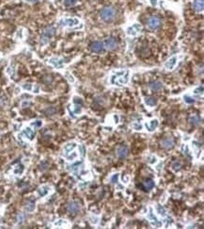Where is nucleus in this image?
I'll use <instances>...</instances> for the list:
<instances>
[{
	"label": "nucleus",
	"mask_w": 204,
	"mask_h": 229,
	"mask_svg": "<svg viewBox=\"0 0 204 229\" xmlns=\"http://www.w3.org/2000/svg\"><path fill=\"white\" fill-rule=\"evenodd\" d=\"M65 77H66V78L68 79V81H69L70 83H74V81H75V79H74V77H73V75H71L70 73H65Z\"/></svg>",
	"instance_id": "c9c22d12"
},
{
	"label": "nucleus",
	"mask_w": 204,
	"mask_h": 229,
	"mask_svg": "<svg viewBox=\"0 0 204 229\" xmlns=\"http://www.w3.org/2000/svg\"><path fill=\"white\" fill-rule=\"evenodd\" d=\"M69 110H70L71 115H72V114H74V115H80V114L82 113V105L74 104V106L72 108V109L69 108Z\"/></svg>",
	"instance_id": "4be33fe9"
},
{
	"label": "nucleus",
	"mask_w": 204,
	"mask_h": 229,
	"mask_svg": "<svg viewBox=\"0 0 204 229\" xmlns=\"http://www.w3.org/2000/svg\"><path fill=\"white\" fill-rule=\"evenodd\" d=\"M147 219L150 221V222L151 223V225L154 226V227H156V228H159V227H161L163 225V222L161 221L158 220V218L153 213V210H152L151 208H150V211H149V213L147 215Z\"/></svg>",
	"instance_id": "6e6552de"
},
{
	"label": "nucleus",
	"mask_w": 204,
	"mask_h": 229,
	"mask_svg": "<svg viewBox=\"0 0 204 229\" xmlns=\"http://www.w3.org/2000/svg\"><path fill=\"white\" fill-rule=\"evenodd\" d=\"M144 103L147 107L149 108H154L157 106V99L155 97H151V96H148V97H145L144 98Z\"/></svg>",
	"instance_id": "a211bd4d"
},
{
	"label": "nucleus",
	"mask_w": 204,
	"mask_h": 229,
	"mask_svg": "<svg viewBox=\"0 0 204 229\" xmlns=\"http://www.w3.org/2000/svg\"><path fill=\"white\" fill-rule=\"evenodd\" d=\"M141 31H142V26L139 24V23H134L133 25L129 26L126 29V34L128 36H131V37L138 35Z\"/></svg>",
	"instance_id": "423d86ee"
},
{
	"label": "nucleus",
	"mask_w": 204,
	"mask_h": 229,
	"mask_svg": "<svg viewBox=\"0 0 204 229\" xmlns=\"http://www.w3.org/2000/svg\"><path fill=\"white\" fill-rule=\"evenodd\" d=\"M76 146H77V144L74 142H71V143H66L64 145V147H63V152H64L63 156H67L69 154H71L73 151H74V149H75Z\"/></svg>",
	"instance_id": "2eb2a0df"
},
{
	"label": "nucleus",
	"mask_w": 204,
	"mask_h": 229,
	"mask_svg": "<svg viewBox=\"0 0 204 229\" xmlns=\"http://www.w3.org/2000/svg\"><path fill=\"white\" fill-rule=\"evenodd\" d=\"M182 151H183V153H184V155L185 156H187L189 159H192V153L190 152L189 147L187 145H183L182 146Z\"/></svg>",
	"instance_id": "c85d7f7f"
},
{
	"label": "nucleus",
	"mask_w": 204,
	"mask_h": 229,
	"mask_svg": "<svg viewBox=\"0 0 204 229\" xmlns=\"http://www.w3.org/2000/svg\"><path fill=\"white\" fill-rule=\"evenodd\" d=\"M24 172H25V166L23 165L22 163H18L13 168V173L16 175H19L20 176V175H22L23 174H24Z\"/></svg>",
	"instance_id": "5701e85b"
},
{
	"label": "nucleus",
	"mask_w": 204,
	"mask_h": 229,
	"mask_svg": "<svg viewBox=\"0 0 204 229\" xmlns=\"http://www.w3.org/2000/svg\"><path fill=\"white\" fill-rule=\"evenodd\" d=\"M156 209H157V211H158V213H159L160 215H166V209L163 208V207H161V205H157V208H156Z\"/></svg>",
	"instance_id": "58836bf2"
},
{
	"label": "nucleus",
	"mask_w": 204,
	"mask_h": 229,
	"mask_svg": "<svg viewBox=\"0 0 204 229\" xmlns=\"http://www.w3.org/2000/svg\"><path fill=\"white\" fill-rule=\"evenodd\" d=\"M74 104H79V105H82L83 104V101H82V99L80 98V97H74Z\"/></svg>",
	"instance_id": "37998d69"
},
{
	"label": "nucleus",
	"mask_w": 204,
	"mask_h": 229,
	"mask_svg": "<svg viewBox=\"0 0 204 229\" xmlns=\"http://www.w3.org/2000/svg\"><path fill=\"white\" fill-rule=\"evenodd\" d=\"M116 15V11L114 8L112 7H105L102 10L100 13V17L103 21L104 22H110L115 18Z\"/></svg>",
	"instance_id": "20e7f679"
},
{
	"label": "nucleus",
	"mask_w": 204,
	"mask_h": 229,
	"mask_svg": "<svg viewBox=\"0 0 204 229\" xmlns=\"http://www.w3.org/2000/svg\"><path fill=\"white\" fill-rule=\"evenodd\" d=\"M31 104H32V103H31V101H28V100H27V101H24V102H22L21 106H22V108H28V107H29V106H30Z\"/></svg>",
	"instance_id": "a19ab883"
},
{
	"label": "nucleus",
	"mask_w": 204,
	"mask_h": 229,
	"mask_svg": "<svg viewBox=\"0 0 204 229\" xmlns=\"http://www.w3.org/2000/svg\"><path fill=\"white\" fill-rule=\"evenodd\" d=\"M161 145L166 149H170L174 146V141L171 137H167L161 142Z\"/></svg>",
	"instance_id": "dca6fc26"
},
{
	"label": "nucleus",
	"mask_w": 204,
	"mask_h": 229,
	"mask_svg": "<svg viewBox=\"0 0 204 229\" xmlns=\"http://www.w3.org/2000/svg\"><path fill=\"white\" fill-rule=\"evenodd\" d=\"M24 32H25V29H20L18 31H17V33H16V37L17 38H19L20 40H23L24 39Z\"/></svg>",
	"instance_id": "e433bc0d"
},
{
	"label": "nucleus",
	"mask_w": 204,
	"mask_h": 229,
	"mask_svg": "<svg viewBox=\"0 0 204 229\" xmlns=\"http://www.w3.org/2000/svg\"><path fill=\"white\" fill-rule=\"evenodd\" d=\"M59 24L63 28L74 29L80 24V20L76 17H66L59 21Z\"/></svg>",
	"instance_id": "39448f33"
},
{
	"label": "nucleus",
	"mask_w": 204,
	"mask_h": 229,
	"mask_svg": "<svg viewBox=\"0 0 204 229\" xmlns=\"http://www.w3.org/2000/svg\"><path fill=\"white\" fill-rule=\"evenodd\" d=\"M21 88L24 90H27V91H30L32 93L33 91V89H34V85L31 84V83H23L21 85Z\"/></svg>",
	"instance_id": "a878e982"
},
{
	"label": "nucleus",
	"mask_w": 204,
	"mask_h": 229,
	"mask_svg": "<svg viewBox=\"0 0 204 229\" xmlns=\"http://www.w3.org/2000/svg\"><path fill=\"white\" fill-rule=\"evenodd\" d=\"M36 136V131L35 129L29 126H26L22 129V131L18 134V140H22V139H25V140H28L29 142H32L35 138Z\"/></svg>",
	"instance_id": "f03ea898"
},
{
	"label": "nucleus",
	"mask_w": 204,
	"mask_h": 229,
	"mask_svg": "<svg viewBox=\"0 0 204 229\" xmlns=\"http://www.w3.org/2000/svg\"><path fill=\"white\" fill-rule=\"evenodd\" d=\"M158 126H159V121H158V119H156V118H153L151 121L145 123V127L148 130V132H150V133L154 132L158 128Z\"/></svg>",
	"instance_id": "9b49d317"
},
{
	"label": "nucleus",
	"mask_w": 204,
	"mask_h": 229,
	"mask_svg": "<svg viewBox=\"0 0 204 229\" xmlns=\"http://www.w3.org/2000/svg\"><path fill=\"white\" fill-rule=\"evenodd\" d=\"M25 209H26V211H28V212H33V211H35V209H36L35 201H30V202H28V203L26 205Z\"/></svg>",
	"instance_id": "393cba45"
},
{
	"label": "nucleus",
	"mask_w": 204,
	"mask_h": 229,
	"mask_svg": "<svg viewBox=\"0 0 204 229\" xmlns=\"http://www.w3.org/2000/svg\"><path fill=\"white\" fill-rule=\"evenodd\" d=\"M51 192H52V188H51L50 186H48V185H42V186H40V187L37 190V194H38L40 198H42V197L47 196Z\"/></svg>",
	"instance_id": "ddd939ff"
},
{
	"label": "nucleus",
	"mask_w": 204,
	"mask_h": 229,
	"mask_svg": "<svg viewBox=\"0 0 204 229\" xmlns=\"http://www.w3.org/2000/svg\"><path fill=\"white\" fill-rule=\"evenodd\" d=\"M42 125H43V122L41 120H34L30 123V126L33 128H40L42 126Z\"/></svg>",
	"instance_id": "7c9ffc66"
},
{
	"label": "nucleus",
	"mask_w": 204,
	"mask_h": 229,
	"mask_svg": "<svg viewBox=\"0 0 204 229\" xmlns=\"http://www.w3.org/2000/svg\"><path fill=\"white\" fill-rule=\"evenodd\" d=\"M194 94H196V95H202L203 94V85H200V86L197 87L194 90Z\"/></svg>",
	"instance_id": "4c0bfd02"
},
{
	"label": "nucleus",
	"mask_w": 204,
	"mask_h": 229,
	"mask_svg": "<svg viewBox=\"0 0 204 229\" xmlns=\"http://www.w3.org/2000/svg\"><path fill=\"white\" fill-rule=\"evenodd\" d=\"M184 101H185L186 104H188V105H191V104H194V103H195V99H194L193 97L187 95H184Z\"/></svg>",
	"instance_id": "72a5a7b5"
},
{
	"label": "nucleus",
	"mask_w": 204,
	"mask_h": 229,
	"mask_svg": "<svg viewBox=\"0 0 204 229\" xmlns=\"http://www.w3.org/2000/svg\"><path fill=\"white\" fill-rule=\"evenodd\" d=\"M0 58H1V54H0Z\"/></svg>",
	"instance_id": "49530a36"
},
{
	"label": "nucleus",
	"mask_w": 204,
	"mask_h": 229,
	"mask_svg": "<svg viewBox=\"0 0 204 229\" xmlns=\"http://www.w3.org/2000/svg\"><path fill=\"white\" fill-rule=\"evenodd\" d=\"M146 161H147V163H148V164L153 165V164H156V163H157L158 159H157V157H156L155 156L151 155V156H147V158H146Z\"/></svg>",
	"instance_id": "cd10ccee"
},
{
	"label": "nucleus",
	"mask_w": 204,
	"mask_h": 229,
	"mask_svg": "<svg viewBox=\"0 0 204 229\" xmlns=\"http://www.w3.org/2000/svg\"><path fill=\"white\" fill-rule=\"evenodd\" d=\"M91 50L95 53H101L104 50V43L102 42H94L91 44Z\"/></svg>",
	"instance_id": "f3484780"
},
{
	"label": "nucleus",
	"mask_w": 204,
	"mask_h": 229,
	"mask_svg": "<svg viewBox=\"0 0 204 229\" xmlns=\"http://www.w3.org/2000/svg\"><path fill=\"white\" fill-rule=\"evenodd\" d=\"M89 221L92 224H97L99 222V217H96V216H91L89 218Z\"/></svg>",
	"instance_id": "ea45409f"
},
{
	"label": "nucleus",
	"mask_w": 204,
	"mask_h": 229,
	"mask_svg": "<svg viewBox=\"0 0 204 229\" xmlns=\"http://www.w3.org/2000/svg\"><path fill=\"white\" fill-rule=\"evenodd\" d=\"M24 221H25V216L23 215V214H20L19 216H18V223H23L24 222Z\"/></svg>",
	"instance_id": "c03bdc74"
},
{
	"label": "nucleus",
	"mask_w": 204,
	"mask_h": 229,
	"mask_svg": "<svg viewBox=\"0 0 204 229\" xmlns=\"http://www.w3.org/2000/svg\"><path fill=\"white\" fill-rule=\"evenodd\" d=\"M193 8L197 12H202L204 8L203 0H194L193 1Z\"/></svg>",
	"instance_id": "6ab92c4d"
},
{
	"label": "nucleus",
	"mask_w": 204,
	"mask_h": 229,
	"mask_svg": "<svg viewBox=\"0 0 204 229\" xmlns=\"http://www.w3.org/2000/svg\"><path fill=\"white\" fill-rule=\"evenodd\" d=\"M133 127H134L135 130H141V129H142V126H141L140 124H138V123H134V124L133 125Z\"/></svg>",
	"instance_id": "79ce46f5"
},
{
	"label": "nucleus",
	"mask_w": 204,
	"mask_h": 229,
	"mask_svg": "<svg viewBox=\"0 0 204 229\" xmlns=\"http://www.w3.org/2000/svg\"><path fill=\"white\" fill-rule=\"evenodd\" d=\"M79 0H64V4L66 7H73L78 3Z\"/></svg>",
	"instance_id": "2f4dec72"
},
{
	"label": "nucleus",
	"mask_w": 204,
	"mask_h": 229,
	"mask_svg": "<svg viewBox=\"0 0 204 229\" xmlns=\"http://www.w3.org/2000/svg\"><path fill=\"white\" fill-rule=\"evenodd\" d=\"M67 209H68V212H69L70 214H76L80 210V205L75 201H72V202H70L69 204H68Z\"/></svg>",
	"instance_id": "4468645a"
},
{
	"label": "nucleus",
	"mask_w": 204,
	"mask_h": 229,
	"mask_svg": "<svg viewBox=\"0 0 204 229\" xmlns=\"http://www.w3.org/2000/svg\"><path fill=\"white\" fill-rule=\"evenodd\" d=\"M70 223L68 222L67 221H65V220H63V219H59V220H57V222H54V225L55 226H57V227H63V226H68Z\"/></svg>",
	"instance_id": "bb28decb"
},
{
	"label": "nucleus",
	"mask_w": 204,
	"mask_h": 229,
	"mask_svg": "<svg viewBox=\"0 0 204 229\" xmlns=\"http://www.w3.org/2000/svg\"><path fill=\"white\" fill-rule=\"evenodd\" d=\"M143 185H144V187H145V189L147 190V191H150V190H151L153 187H154V185H155V183H154V181L152 180V179H146L144 182H143Z\"/></svg>",
	"instance_id": "b1692460"
},
{
	"label": "nucleus",
	"mask_w": 204,
	"mask_h": 229,
	"mask_svg": "<svg viewBox=\"0 0 204 229\" xmlns=\"http://www.w3.org/2000/svg\"><path fill=\"white\" fill-rule=\"evenodd\" d=\"M55 34H56V28L55 27L50 26V27L46 28L42 31V34L40 37V43L42 45L47 44L49 42V41L55 36Z\"/></svg>",
	"instance_id": "7ed1b4c3"
},
{
	"label": "nucleus",
	"mask_w": 204,
	"mask_h": 229,
	"mask_svg": "<svg viewBox=\"0 0 204 229\" xmlns=\"http://www.w3.org/2000/svg\"><path fill=\"white\" fill-rule=\"evenodd\" d=\"M150 3H151V6L156 7L158 5V0H150Z\"/></svg>",
	"instance_id": "a18cd8bd"
},
{
	"label": "nucleus",
	"mask_w": 204,
	"mask_h": 229,
	"mask_svg": "<svg viewBox=\"0 0 204 229\" xmlns=\"http://www.w3.org/2000/svg\"><path fill=\"white\" fill-rule=\"evenodd\" d=\"M129 154V150L126 146H120L118 149H117V155L119 157L121 158H124L128 156Z\"/></svg>",
	"instance_id": "aec40b11"
},
{
	"label": "nucleus",
	"mask_w": 204,
	"mask_h": 229,
	"mask_svg": "<svg viewBox=\"0 0 204 229\" xmlns=\"http://www.w3.org/2000/svg\"><path fill=\"white\" fill-rule=\"evenodd\" d=\"M129 71L128 70H119L112 74L110 77L109 82L114 86H122L126 85L129 82Z\"/></svg>",
	"instance_id": "f257e3e1"
},
{
	"label": "nucleus",
	"mask_w": 204,
	"mask_h": 229,
	"mask_svg": "<svg viewBox=\"0 0 204 229\" xmlns=\"http://www.w3.org/2000/svg\"><path fill=\"white\" fill-rule=\"evenodd\" d=\"M119 178H120V174H114L110 176V182L112 184H118Z\"/></svg>",
	"instance_id": "473e14b6"
},
{
	"label": "nucleus",
	"mask_w": 204,
	"mask_h": 229,
	"mask_svg": "<svg viewBox=\"0 0 204 229\" xmlns=\"http://www.w3.org/2000/svg\"><path fill=\"white\" fill-rule=\"evenodd\" d=\"M190 121H191V124L194 125V126H198L200 124V119L198 116H196V115L192 116L190 118Z\"/></svg>",
	"instance_id": "f704fd0d"
},
{
	"label": "nucleus",
	"mask_w": 204,
	"mask_h": 229,
	"mask_svg": "<svg viewBox=\"0 0 204 229\" xmlns=\"http://www.w3.org/2000/svg\"><path fill=\"white\" fill-rule=\"evenodd\" d=\"M150 89L153 91H158L163 89V83L161 81H154L150 83Z\"/></svg>",
	"instance_id": "412c9836"
},
{
	"label": "nucleus",
	"mask_w": 204,
	"mask_h": 229,
	"mask_svg": "<svg viewBox=\"0 0 204 229\" xmlns=\"http://www.w3.org/2000/svg\"><path fill=\"white\" fill-rule=\"evenodd\" d=\"M48 63L50 65H52L54 68L57 70H60V69H63L65 67V59H62V58H57V57H54V58H51L48 59Z\"/></svg>",
	"instance_id": "0eeeda50"
},
{
	"label": "nucleus",
	"mask_w": 204,
	"mask_h": 229,
	"mask_svg": "<svg viewBox=\"0 0 204 229\" xmlns=\"http://www.w3.org/2000/svg\"><path fill=\"white\" fill-rule=\"evenodd\" d=\"M178 59L179 58L177 56H173L171 58H169L166 62H165V68L168 71H172L174 68L176 67L177 63H178Z\"/></svg>",
	"instance_id": "f8f14e48"
},
{
	"label": "nucleus",
	"mask_w": 204,
	"mask_h": 229,
	"mask_svg": "<svg viewBox=\"0 0 204 229\" xmlns=\"http://www.w3.org/2000/svg\"><path fill=\"white\" fill-rule=\"evenodd\" d=\"M15 73H16V71H15V67H14V65H13V64H11V65L7 68V74H8L11 77H14Z\"/></svg>",
	"instance_id": "c756f323"
},
{
	"label": "nucleus",
	"mask_w": 204,
	"mask_h": 229,
	"mask_svg": "<svg viewBox=\"0 0 204 229\" xmlns=\"http://www.w3.org/2000/svg\"><path fill=\"white\" fill-rule=\"evenodd\" d=\"M117 46H118V42L113 37L105 39L104 42V47H105L107 50H114L117 48Z\"/></svg>",
	"instance_id": "9d476101"
},
{
	"label": "nucleus",
	"mask_w": 204,
	"mask_h": 229,
	"mask_svg": "<svg viewBox=\"0 0 204 229\" xmlns=\"http://www.w3.org/2000/svg\"><path fill=\"white\" fill-rule=\"evenodd\" d=\"M160 26H161V20L156 16H152L148 20V28L151 30L159 29Z\"/></svg>",
	"instance_id": "1a4fd4ad"
}]
</instances>
